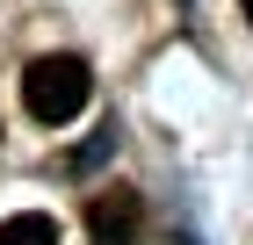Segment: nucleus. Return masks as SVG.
<instances>
[{"instance_id":"1","label":"nucleus","mask_w":253,"mask_h":245,"mask_svg":"<svg viewBox=\"0 0 253 245\" xmlns=\"http://www.w3.org/2000/svg\"><path fill=\"white\" fill-rule=\"evenodd\" d=\"M87 94H94V72H87V58H73V51H51V58H37L29 72H22V108L37 115V123H73L80 108H87Z\"/></svg>"},{"instance_id":"2","label":"nucleus","mask_w":253,"mask_h":245,"mask_svg":"<svg viewBox=\"0 0 253 245\" xmlns=\"http://www.w3.org/2000/svg\"><path fill=\"white\" fill-rule=\"evenodd\" d=\"M137 231H145V195H130V188L87 195V238L94 245H137Z\"/></svg>"},{"instance_id":"3","label":"nucleus","mask_w":253,"mask_h":245,"mask_svg":"<svg viewBox=\"0 0 253 245\" xmlns=\"http://www.w3.org/2000/svg\"><path fill=\"white\" fill-rule=\"evenodd\" d=\"M0 245H58V224H51L43 209H22V216L0 224Z\"/></svg>"},{"instance_id":"4","label":"nucleus","mask_w":253,"mask_h":245,"mask_svg":"<svg viewBox=\"0 0 253 245\" xmlns=\"http://www.w3.org/2000/svg\"><path fill=\"white\" fill-rule=\"evenodd\" d=\"M109 151H116V123H109V130H94V137H87V144L73 151V173H94L101 159H109Z\"/></svg>"}]
</instances>
